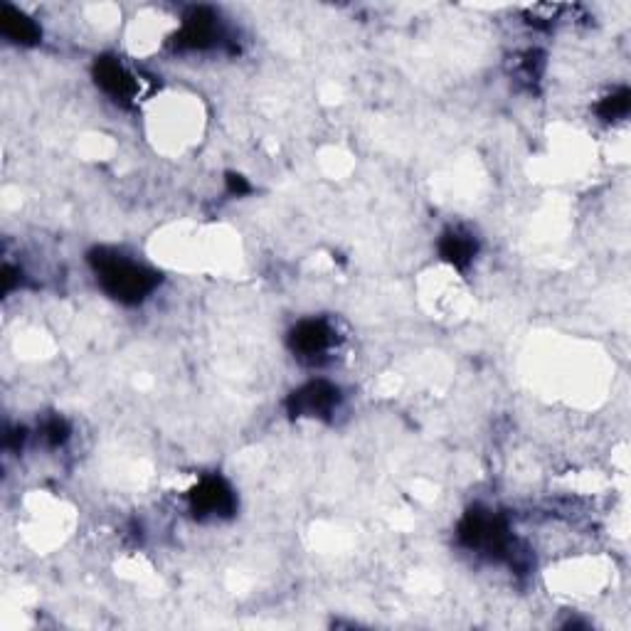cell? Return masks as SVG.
<instances>
[{
  "instance_id": "6da1fadb",
  "label": "cell",
  "mask_w": 631,
  "mask_h": 631,
  "mask_svg": "<svg viewBox=\"0 0 631 631\" xmlns=\"http://www.w3.org/2000/svg\"><path fill=\"white\" fill-rule=\"evenodd\" d=\"M92 264L102 289L114 299H119L121 304H139L158 284V274L131 262L119 252L99 249V252H94Z\"/></svg>"
},
{
  "instance_id": "7a4b0ae2",
  "label": "cell",
  "mask_w": 631,
  "mask_h": 631,
  "mask_svg": "<svg viewBox=\"0 0 631 631\" xmlns=\"http://www.w3.org/2000/svg\"><path fill=\"white\" fill-rule=\"evenodd\" d=\"M459 540L471 550H484L489 555H506L511 550V533L501 516L489 511H471L459 526Z\"/></svg>"
},
{
  "instance_id": "3957f363",
  "label": "cell",
  "mask_w": 631,
  "mask_h": 631,
  "mask_svg": "<svg viewBox=\"0 0 631 631\" xmlns=\"http://www.w3.org/2000/svg\"><path fill=\"white\" fill-rule=\"evenodd\" d=\"M190 506L200 518L230 516L235 511V493L220 476H205L190 493Z\"/></svg>"
},
{
  "instance_id": "277c9868",
  "label": "cell",
  "mask_w": 631,
  "mask_h": 631,
  "mask_svg": "<svg viewBox=\"0 0 631 631\" xmlns=\"http://www.w3.org/2000/svg\"><path fill=\"white\" fill-rule=\"evenodd\" d=\"M338 405V387L323 383H309L289 397V412L296 417H326Z\"/></svg>"
},
{
  "instance_id": "5b68a950",
  "label": "cell",
  "mask_w": 631,
  "mask_h": 631,
  "mask_svg": "<svg viewBox=\"0 0 631 631\" xmlns=\"http://www.w3.org/2000/svg\"><path fill=\"white\" fill-rule=\"evenodd\" d=\"M220 23L208 8H193L183 20L180 28L178 45L188 47V50H205L220 42Z\"/></svg>"
},
{
  "instance_id": "8992f818",
  "label": "cell",
  "mask_w": 631,
  "mask_h": 631,
  "mask_svg": "<svg viewBox=\"0 0 631 631\" xmlns=\"http://www.w3.org/2000/svg\"><path fill=\"white\" fill-rule=\"evenodd\" d=\"M333 331L326 321H301L291 331V348L299 358L316 360L331 348Z\"/></svg>"
},
{
  "instance_id": "52a82bcc",
  "label": "cell",
  "mask_w": 631,
  "mask_h": 631,
  "mask_svg": "<svg viewBox=\"0 0 631 631\" xmlns=\"http://www.w3.org/2000/svg\"><path fill=\"white\" fill-rule=\"evenodd\" d=\"M97 82L114 99H131L136 92L134 77L121 67L119 60H111V57L97 62Z\"/></svg>"
},
{
  "instance_id": "ba28073f",
  "label": "cell",
  "mask_w": 631,
  "mask_h": 631,
  "mask_svg": "<svg viewBox=\"0 0 631 631\" xmlns=\"http://www.w3.org/2000/svg\"><path fill=\"white\" fill-rule=\"evenodd\" d=\"M0 28H3L5 37H10L13 42H20V45H35L40 40V28L35 25V20H30L28 15L10 8V5H3Z\"/></svg>"
},
{
  "instance_id": "9c48e42d",
  "label": "cell",
  "mask_w": 631,
  "mask_h": 631,
  "mask_svg": "<svg viewBox=\"0 0 631 631\" xmlns=\"http://www.w3.org/2000/svg\"><path fill=\"white\" fill-rule=\"evenodd\" d=\"M439 252H442V257L447 259L449 264L464 269V267H469L471 259H474L476 242H474V237L466 235V232L449 230L442 235V242H439Z\"/></svg>"
},
{
  "instance_id": "30bf717a",
  "label": "cell",
  "mask_w": 631,
  "mask_h": 631,
  "mask_svg": "<svg viewBox=\"0 0 631 631\" xmlns=\"http://www.w3.org/2000/svg\"><path fill=\"white\" fill-rule=\"evenodd\" d=\"M629 89H619V92L609 94V97L602 99V104L597 106L599 116L604 121H614V119H622V116L629 114Z\"/></svg>"
},
{
  "instance_id": "8fae6325",
  "label": "cell",
  "mask_w": 631,
  "mask_h": 631,
  "mask_svg": "<svg viewBox=\"0 0 631 631\" xmlns=\"http://www.w3.org/2000/svg\"><path fill=\"white\" fill-rule=\"evenodd\" d=\"M42 432H45V439H47V442L55 444V447H57V444L65 442L67 437H70V427H67V422L57 420V417H55V420L47 422V424H45V429H42Z\"/></svg>"
},
{
  "instance_id": "7c38bea8",
  "label": "cell",
  "mask_w": 631,
  "mask_h": 631,
  "mask_svg": "<svg viewBox=\"0 0 631 631\" xmlns=\"http://www.w3.org/2000/svg\"><path fill=\"white\" fill-rule=\"evenodd\" d=\"M227 180H230V190H232V193L242 195V193H247V190H249V185L245 183V178H242V176H230Z\"/></svg>"
}]
</instances>
